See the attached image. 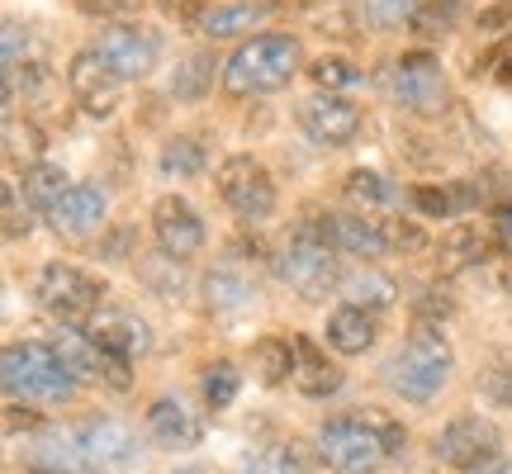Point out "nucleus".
I'll list each match as a JSON object with an SVG mask.
<instances>
[{
	"label": "nucleus",
	"mask_w": 512,
	"mask_h": 474,
	"mask_svg": "<svg viewBox=\"0 0 512 474\" xmlns=\"http://www.w3.org/2000/svg\"><path fill=\"white\" fill-rule=\"evenodd\" d=\"M304 67V48L294 34H256L233 48V57L223 62V95L233 100H252V95H275L294 81V72Z\"/></svg>",
	"instance_id": "1"
},
{
	"label": "nucleus",
	"mask_w": 512,
	"mask_h": 474,
	"mask_svg": "<svg viewBox=\"0 0 512 474\" xmlns=\"http://www.w3.org/2000/svg\"><path fill=\"white\" fill-rule=\"evenodd\" d=\"M275 275L290 285L299 299H328L337 285H342V271H337V247L328 237V214H309V219L294 223V233L280 242L275 252Z\"/></svg>",
	"instance_id": "2"
},
{
	"label": "nucleus",
	"mask_w": 512,
	"mask_h": 474,
	"mask_svg": "<svg viewBox=\"0 0 512 474\" xmlns=\"http://www.w3.org/2000/svg\"><path fill=\"white\" fill-rule=\"evenodd\" d=\"M403 451V427L394 418H328L318 427V456L337 474H375L389 456Z\"/></svg>",
	"instance_id": "3"
},
{
	"label": "nucleus",
	"mask_w": 512,
	"mask_h": 474,
	"mask_svg": "<svg viewBox=\"0 0 512 474\" xmlns=\"http://www.w3.org/2000/svg\"><path fill=\"white\" fill-rule=\"evenodd\" d=\"M451 365H456V351L446 342V332L437 323H413L408 342L384 365V380L408 403H432L441 394V384L451 380Z\"/></svg>",
	"instance_id": "4"
},
{
	"label": "nucleus",
	"mask_w": 512,
	"mask_h": 474,
	"mask_svg": "<svg viewBox=\"0 0 512 474\" xmlns=\"http://www.w3.org/2000/svg\"><path fill=\"white\" fill-rule=\"evenodd\" d=\"M0 380H5V394L15 403H62L76 394V375L57 356L53 342H10L5 356H0Z\"/></svg>",
	"instance_id": "5"
},
{
	"label": "nucleus",
	"mask_w": 512,
	"mask_h": 474,
	"mask_svg": "<svg viewBox=\"0 0 512 474\" xmlns=\"http://www.w3.org/2000/svg\"><path fill=\"white\" fill-rule=\"evenodd\" d=\"M34 294L43 313L62 323L67 332H86L100 318V280L86 275L81 266H67V261H48L34 280Z\"/></svg>",
	"instance_id": "6"
},
{
	"label": "nucleus",
	"mask_w": 512,
	"mask_h": 474,
	"mask_svg": "<svg viewBox=\"0 0 512 474\" xmlns=\"http://www.w3.org/2000/svg\"><path fill=\"white\" fill-rule=\"evenodd\" d=\"M384 95L413 119H437L451 110V81L432 53H403L384 72Z\"/></svg>",
	"instance_id": "7"
},
{
	"label": "nucleus",
	"mask_w": 512,
	"mask_h": 474,
	"mask_svg": "<svg viewBox=\"0 0 512 474\" xmlns=\"http://www.w3.org/2000/svg\"><path fill=\"white\" fill-rule=\"evenodd\" d=\"M328 237L342 256H389L422 247L413 219H375V214H328Z\"/></svg>",
	"instance_id": "8"
},
{
	"label": "nucleus",
	"mask_w": 512,
	"mask_h": 474,
	"mask_svg": "<svg viewBox=\"0 0 512 474\" xmlns=\"http://www.w3.org/2000/svg\"><path fill=\"white\" fill-rule=\"evenodd\" d=\"M219 195L242 223H266L275 214V181L252 152H238L219 166Z\"/></svg>",
	"instance_id": "9"
},
{
	"label": "nucleus",
	"mask_w": 512,
	"mask_h": 474,
	"mask_svg": "<svg viewBox=\"0 0 512 474\" xmlns=\"http://www.w3.org/2000/svg\"><path fill=\"white\" fill-rule=\"evenodd\" d=\"M498 446H503V432H498L494 418H479V413H460L437 432V460L451 465V470H479L498 460Z\"/></svg>",
	"instance_id": "10"
},
{
	"label": "nucleus",
	"mask_w": 512,
	"mask_h": 474,
	"mask_svg": "<svg viewBox=\"0 0 512 474\" xmlns=\"http://www.w3.org/2000/svg\"><path fill=\"white\" fill-rule=\"evenodd\" d=\"M95 53L114 67L119 81H143L157 62H162V34L147 29V24H110L105 34L95 38Z\"/></svg>",
	"instance_id": "11"
},
{
	"label": "nucleus",
	"mask_w": 512,
	"mask_h": 474,
	"mask_svg": "<svg viewBox=\"0 0 512 474\" xmlns=\"http://www.w3.org/2000/svg\"><path fill=\"white\" fill-rule=\"evenodd\" d=\"M67 95H72L91 119H110V114L119 110L124 81L114 76V67L95 53V48H86V53H76L72 67H67Z\"/></svg>",
	"instance_id": "12"
},
{
	"label": "nucleus",
	"mask_w": 512,
	"mask_h": 474,
	"mask_svg": "<svg viewBox=\"0 0 512 474\" xmlns=\"http://www.w3.org/2000/svg\"><path fill=\"white\" fill-rule=\"evenodd\" d=\"M294 119L304 128V138L318 147H347L361 133V105H351L347 95H328V91L309 95L294 110Z\"/></svg>",
	"instance_id": "13"
},
{
	"label": "nucleus",
	"mask_w": 512,
	"mask_h": 474,
	"mask_svg": "<svg viewBox=\"0 0 512 474\" xmlns=\"http://www.w3.org/2000/svg\"><path fill=\"white\" fill-rule=\"evenodd\" d=\"M152 237H157V252L176 256V261H190L200 256L204 247V219L200 209L181 195H162L152 204Z\"/></svg>",
	"instance_id": "14"
},
{
	"label": "nucleus",
	"mask_w": 512,
	"mask_h": 474,
	"mask_svg": "<svg viewBox=\"0 0 512 474\" xmlns=\"http://www.w3.org/2000/svg\"><path fill=\"white\" fill-rule=\"evenodd\" d=\"M76 446L86 456V470H119L138 456V437L119 418H86L76 427Z\"/></svg>",
	"instance_id": "15"
},
{
	"label": "nucleus",
	"mask_w": 512,
	"mask_h": 474,
	"mask_svg": "<svg viewBox=\"0 0 512 474\" xmlns=\"http://www.w3.org/2000/svg\"><path fill=\"white\" fill-rule=\"evenodd\" d=\"M48 223H53L57 237H72V242L100 233V228H105V190L91 185V181H76L72 190L53 204Z\"/></svg>",
	"instance_id": "16"
},
{
	"label": "nucleus",
	"mask_w": 512,
	"mask_h": 474,
	"mask_svg": "<svg viewBox=\"0 0 512 474\" xmlns=\"http://www.w3.org/2000/svg\"><path fill=\"white\" fill-rule=\"evenodd\" d=\"M147 437L157 446H166V451H190V446H200L204 422L195 418V408H185V399L162 394L147 408Z\"/></svg>",
	"instance_id": "17"
},
{
	"label": "nucleus",
	"mask_w": 512,
	"mask_h": 474,
	"mask_svg": "<svg viewBox=\"0 0 512 474\" xmlns=\"http://www.w3.org/2000/svg\"><path fill=\"white\" fill-rule=\"evenodd\" d=\"M290 0H223V5H209L195 29L204 38H233V34H247V29H261L275 10H285Z\"/></svg>",
	"instance_id": "18"
},
{
	"label": "nucleus",
	"mask_w": 512,
	"mask_h": 474,
	"mask_svg": "<svg viewBox=\"0 0 512 474\" xmlns=\"http://www.w3.org/2000/svg\"><path fill=\"white\" fill-rule=\"evenodd\" d=\"M489 252H494V242L479 233L475 223H456V228H446L437 242V275H465V271H475V266H484L489 261Z\"/></svg>",
	"instance_id": "19"
},
{
	"label": "nucleus",
	"mask_w": 512,
	"mask_h": 474,
	"mask_svg": "<svg viewBox=\"0 0 512 474\" xmlns=\"http://www.w3.org/2000/svg\"><path fill=\"white\" fill-rule=\"evenodd\" d=\"M294 389L309 399H328L342 389V370L337 361H328V351L318 347L313 337H294Z\"/></svg>",
	"instance_id": "20"
},
{
	"label": "nucleus",
	"mask_w": 512,
	"mask_h": 474,
	"mask_svg": "<svg viewBox=\"0 0 512 474\" xmlns=\"http://www.w3.org/2000/svg\"><path fill=\"white\" fill-rule=\"evenodd\" d=\"M100 351H110L119 361H133V356H143L152 347V332H147L143 318H133V313H105V318H95L91 328H86Z\"/></svg>",
	"instance_id": "21"
},
{
	"label": "nucleus",
	"mask_w": 512,
	"mask_h": 474,
	"mask_svg": "<svg viewBox=\"0 0 512 474\" xmlns=\"http://www.w3.org/2000/svg\"><path fill=\"white\" fill-rule=\"evenodd\" d=\"M375 342H380V313L351 309V304L328 313V347L332 351H342V356H366Z\"/></svg>",
	"instance_id": "22"
},
{
	"label": "nucleus",
	"mask_w": 512,
	"mask_h": 474,
	"mask_svg": "<svg viewBox=\"0 0 512 474\" xmlns=\"http://www.w3.org/2000/svg\"><path fill=\"white\" fill-rule=\"evenodd\" d=\"M337 294L347 299L351 309L380 313V309H389V304L399 299V285H394V280H389L384 271H375V266H361V271H347V275H342Z\"/></svg>",
	"instance_id": "23"
},
{
	"label": "nucleus",
	"mask_w": 512,
	"mask_h": 474,
	"mask_svg": "<svg viewBox=\"0 0 512 474\" xmlns=\"http://www.w3.org/2000/svg\"><path fill=\"white\" fill-rule=\"evenodd\" d=\"M347 200L356 204V209H394V204L408 200V190H399V185L389 181L384 171H370V166H356V171H347Z\"/></svg>",
	"instance_id": "24"
},
{
	"label": "nucleus",
	"mask_w": 512,
	"mask_h": 474,
	"mask_svg": "<svg viewBox=\"0 0 512 474\" xmlns=\"http://www.w3.org/2000/svg\"><path fill=\"white\" fill-rule=\"evenodd\" d=\"M204 299H209L214 313H238L256 299V285L242 271H233V266H219V271L204 275Z\"/></svg>",
	"instance_id": "25"
},
{
	"label": "nucleus",
	"mask_w": 512,
	"mask_h": 474,
	"mask_svg": "<svg viewBox=\"0 0 512 474\" xmlns=\"http://www.w3.org/2000/svg\"><path fill=\"white\" fill-rule=\"evenodd\" d=\"M43 152H48V138H43V128L34 124V119H19L15 110L5 114V157H10V166H38L43 162Z\"/></svg>",
	"instance_id": "26"
},
{
	"label": "nucleus",
	"mask_w": 512,
	"mask_h": 474,
	"mask_svg": "<svg viewBox=\"0 0 512 474\" xmlns=\"http://www.w3.org/2000/svg\"><path fill=\"white\" fill-rule=\"evenodd\" d=\"M166 181H195L209 157H204V143L200 138H190V133H176V138H166L162 143V157H157Z\"/></svg>",
	"instance_id": "27"
},
{
	"label": "nucleus",
	"mask_w": 512,
	"mask_h": 474,
	"mask_svg": "<svg viewBox=\"0 0 512 474\" xmlns=\"http://www.w3.org/2000/svg\"><path fill=\"white\" fill-rule=\"evenodd\" d=\"M214 67H219V62H214V53H190L181 67L171 72V86H166V91H171V100H181V105L204 100V91L214 86Z\"/></svg>",
	"instance_id": "28"
},
{
	"label": "nucleus",
	"mask_w": 512,
	"mask_h": 474,
	"mask_svg": "<svg viewBox=\"0 0 512 474\" xmlns=\"http://www.w3.org/2000/svg\"><path fill=\"white\" fill-rule=\"evenodd\" d=\"M72 185H67V171L57 162H38L24 171V200H29V209H38V214H53V204L67 195Z\"/></svg>",
	"instance_id": "29"
},
{
	"label": "nucleus",
	"mask_w": 512,
	"mask_h": 474,
	"mask_svg": "<svg viewBox=\"0 0 512 474\" xmlns=\"http://www.w3.org/2000/svg\"><path fill=\"white\" fill-rule=\"evenodd\" d=\"M252 365L261 384L294 380V337H261L252 347Z\"/></svg>",
	"instance_id": "30"
},
{
	"label": "nucleus",
	"mask_w": 512,
	"mask_h": 474,
	"mask_svg": "<svg viewBox=\"0 0 512 474\" xmlns=\"http://www.w3.org/2000/svg\"><path fill=\"white\" fill-rule=\"evenodd\" d=\"M242 474H304V451H299V441L256 446L242 456Z\"/></svg>",
	"instance_id": "31"
},
{
	"label": "nucleus",
	"mask_w": 512,
	"mask_h": 474,
	"mask_svg": "<svg viewBox=\"0 0 512 474\" xmlns=\"http://www.w3.org/2000/svg\"><path fill=\"white\" fill-rule=\"evenodd\" d=\"M422 0H356V19L375 29V34H389V29H403L413 24Z\"/></svg>",
	"instance_id": "32"
},
{
	"label": "nucleus",
	"mask_w": 512,
	"mask_h": 474,
	"mask_svg": "<svg viewBox=\"0 0 512 474\" xmlns=\"http://www.w3.org/2000/svg\"><path fill=\"white\" fill-rule=\"evenodd\" d=\"M465 15V0H422L418 15H413V34L418 38H446Z\"/></svg>",
	"instance_id": "33"
},
{
	"label": "nucleus",
	"mask_w": 512,
	"mask_h": 474,
	"mask_svg": "<svg viewBox=\"0 0 512 474\" xmlns=\"http://www.w3.org/2000/svg\"><path fill=\"white\" fill-rule=\"evenodd\" d=\"M238 365L233 361H214L204 365V380H200V394L209 408H228V403L238 399Z\"/></svg>",
	"instance_id": "34"
},
{
	"label": "nucleus",
	"mask_w": 512,
	"mask_h": 474,
	"mask_svg": "<svg viewBox=\"0 0 512 474\" xmlns=\"http://www.w3.org/2000/svg\"><path fill=\"white\" fill-rule=\"evenodd\" d=\"M309 76L318 81V91H347V86H356L361 81V67L356 62H347V57H318V62H309Z\"/></svg>",
	"instance_id": "35"
},
{
	"label": "nucleus",
	"mask_w": 512,
	"mask_h": 474,
	"mask_svg": "<svg viewBox=\"0 0 512 474\" xmlns=\"http://www.w3.org/2000/svg\"><path fill=\"white\" fill-rule=\"evenodd\" d=\"M479 389H484V399H489V403L512 408V351H498L494 361H489V370H484Z\"/></svg>",
	"instance_id": "36"
},
{
	"label": "nucleus",
	"mask_w": 512,
	"mask_h": 474,
	"mask_svg": "<svg viewBox=\"0 0 512 474\" xmlns=\"http://www.w3.org/2000/svg\"><path fill=\"white\" fill-rule=\"evenodd\" d=\"M147 0H76V10L91 19H110V24H128V15H138Z\"/></svg>",
	"instance_id": "37"
},
{
	"label": "nucleus",
	"mask_w": 512,
	"mask_h": 474,
	"mask_svg": "<svg viewBox=\"0 0 512 474\" xmlns=\"http://www.w3.org/2000/svg\"><path fill=\"white\" fill-rule=\"evenodd\" d=\"M19 67H34V57H29V29L19 19H5V72H19Z\"/></svg>",
	"instance_id": "38"
},
{
	"label": "nucleus",
	"mask_w": 512,
	"mask_h": 474,
	"mask_svg": "<svg viewBox=\"0 0 512 474\" xmlns=\"http://www.w3.org/2000/svg\"><path fill=\"white\" fill-rule=\"evenodd\" d=\"M413 309H418V323H437L451 313V299L437 290V285H427V290H418V299H413Z\"/></svg>",
	"instance_id": "39"
},
{
	"label": "nucleus",
	"mask_w": 512,
	"mask_h": 474,
	"mask_svg": "<svg viewBox=\"0 0 512 474\" xmlns=\"http://www.w3.org/2000/svg\"><path fill=\"white\" fill-rule=\"evenodd\" d=\"M0 195H5V237H10V242H19V237L29 233V219H24V209H19V185L5 181V190H0Z\"/></svg>",
	"instance_id": "40"
},
{
	"label": "nucleus",
	"mask_w": 512,
	"mask_h": 474,
	"mask_svg": "<svg viewBox=\"0 0 512 474\" xmlns=\"http://www.w3.org/2000/svg\"><path fill=\"white\" fill-rule=\"evenodd\" d=\"M489 67H494V76L503 81V86H512V38H508V43H498V48L484 57V62H475V76L489 72Z\"/></svg>",
	"instance_id": "41"
},
{
	"label": "nucleus",
	"mask_w": 512,
	"mask_h": 474,
	"mask_svg": "<svg viewBox=\"0 0 512 474\" xmlns=\"http://www.w3.org/2000/svg\"><path fill=\"white\" fill-rule=\"evenodd\" d=\"M494 242L512 256V200L494 204Z\"/></svg>",
	"instance_id": "42"
},
{
	"label": "nucleus",
	"mask_w": 512,
	"mask_h": 474,
	"mask_svg": "<svg viewBox=\"0 0 512 474\" xmlns=\"http://www.w3.org/2000/svg\"><path fill=\"white\" fill-rule=\"evenodd\" d=\"M38 422H43V418H38L34 408H24V413H19V403H15V399L5 403V432H10V437H15L19 427H24V432H34Z\"/></svg>",
	"instance_id": "43"
},
{
	"label": "nucleus",
	"mask_w": 512,
	"mask_h": 474,
	"mask_svg": "<svg viewBox=\"0 0 512 474\" xmlns=\"http://www.w3.org/2000/svg\"><path fill=\"white\" fill-rule=\"evenodd\" d=\"M508 24H512V0H494L489 10H479V29H489V34L508 29Z\"/></svg>",
	"instance_id": "44"
},
{
	"label": "nucleus",
	"mask_w": 512,
	"mask_h": 474,
	"mask_svg": "<svg viewBox=\"0 0 512 474\" xmlns=\"http://www.w3.org/2000/svg\"><path fill=\"white\" fill-rule=\"evenodd\" d=\"M166 10H171V15H181V19H190V24H195V19L204 15V10H209V0H162Z\"/></svg>",
	"instance_id": "45"
},
{
	"label": "nucleus",
	"mask_w": 512,
	"mask_h": 474,
	"mask_svg": "<svg viewBox=\"0 0 512 474\" xmlns=\"http://www.w3.org/2000/svg\"><path fill=\"white\" fill-rule=\"evenodd\" d=\"M498 285L503 294H512V256H503V266H498Z\"/></svg>",
	"instance_id": "46"
},
{
	"label": "nucleus",
	"mask_w": 512,
	"mask_h": 474,
	"mask_svg": "<svg viewBox=\"0 0 512 474\" xmlns=\"http://www.w3.org/2000/svg\"><path fill=\"white\" fill-rule=\"evenodd\" d=\"M465 474H512V465H503V460H489V465H479V470H465Z\"/></svg>",
	"instance_id": "47"
},
{
	"label": "nucleus",
	"mask_w": 512,
	"mask_h": 474,
	"mask_svg": "<svg viewBox=\"0 0 512 474\" xmlns=\"http://www.w3.org/2000/svg\"><path fill=\"white\" fill-rule=\"evenodd\" d=\"M171 474H204V470H171Z\"/></svg>",
	"instance_id": "48"
}]
</instances>
